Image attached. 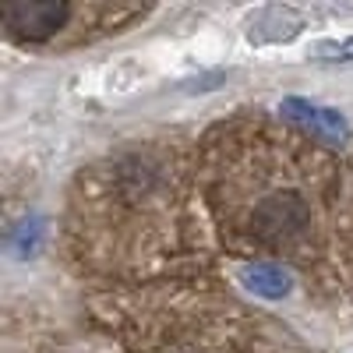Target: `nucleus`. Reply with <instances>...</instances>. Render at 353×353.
<instances>
[{
	"mask_svg": "<svg viewBox=\"0 0 353 353\" xmlns=\"http://www.w3.org/2000/svg\"><path fill=\"white\" fill-rule=\"evenodd\" d=\"M311 61L318 64H353V36L350 39H325L311 50Z\"/></svg>",
	"mask_w": 353,
	"mask_h": 353,
	"instance_id": "423d86ee",
	"label": "nucleus"
},
{
	"mask_svg": "<svg viewBox=\"0 0 353 353\" xmlns=\"http://www.w3.org/2000/svg\"><path fill=\"white\" fill-rule=\"evenodd\" d=\"M244 283L258 293V297H269V301H279L283 293L290 290V276L272 261H251L244 265Z\"/></svg>",
	"mask_w": 353,
	"mask_h": 353,
	"instance_id": "39448f33",
	"label": "nucleus"
},
{
	"mask_svg": "<svg viewBox=\"0 0 353 353\" xmlns=\"http://www.w3.org/2000/svg\"><path fill=\"white\" fill-rule=\"evenodd\" d=\"M304 28V18L293 8H261L248 25V43L269 46V43H290Z\"/></svg>",
	"mask_w": 353,
	"mask_h": 353,
	"instance_id": "20e7f679",
	"label": "nucleus"
},
{
	"mask_svg": "<svg viewBox=\"0 0 353 353\" xmlns=\"http://www.w3.org/2000/svg\"><path fill=\"white\" fill-rule=\"evenodd\" d=\"M321 184H325L321 173L269 170L265 176V170H254L237 188H230V226L241 230L258 248L297 251L304 241H311V230L318 226Z\"/></svg>",
	"mask_w": 353,
	"mask_h": 353,
	"instance_id": "f257e3e1",
	"label": "nucleus"
},
{
	"mask_svg": "<svg viewBox=\"0 0 353 353\" xmlns=\"http://www.w3.org/2000/svg\"><path fill=\"white\" fill-rule=\"evenodd\" d=\"M279 113L293 128H301L307 138L314 141H325V145H343L350 141V124L339 110H329V106H318V103H307V99H283L279 103Z\"/></svg>",
	"mask_w": 353,
	"mask_h": 353,
	"instance_id": "7ed1b4c3",
	"label": "nucleus"
},
{
	"mask_svg": "<svg viewBox=\"0 0 353 353\" xmlns=\"http://www.w3.org/2000/svg\"><path fill=\"white\" fill-rule=\"evenodd\" d=\"M74 18L68 0H8L0 8L4 28L21 43H50L57 32H64Z\"/></svg>",
	"mask_w": 353,
	"mask_h": 353,
	"instance_id": "f03ea898",
	"label": "nucleus"
}]
</instances>
